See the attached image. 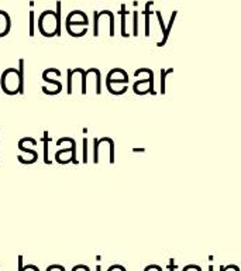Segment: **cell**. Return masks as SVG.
I'll use <instances>...</instances> for the list:
<instances>
[{"label": "cell", "mask_w": 241, "mask_h": 271, "mask_svg": "<svg viewBox=\"0 0 241 271\" xmlns=\"http://www.w3.org/2000/svg\"><path fill=\"white\" fill-rule=\"evenodd\" d=\"M57 12L52 10H45L43 15L38 19V30L44 37H54L59 36L61 33V3H57Z\"/></svg>", "instance_id": "1"}, {"label": "cell", "mask_w": 241, "mask_h": 271, "mask_svg": "<svg viewBox=\"0 0 241 271\" xmlns=\"http://www.w3.org/2000/svg\"><path fill=\"white\" fill-rule=\"evenodd\" d=\"M0 86L6 95H16V93L24 92V85L20 78V72L16 68H8L2 74Z\"/></svg>", "instance_id": "2"}, {"label": "cell", "mask_w": 241, "mask_h": 271, "mask_svg": "<svg viewBox=\"0 0 241 271\" xmlns=\"http://www.w3.org/2000/svg\"><path fill=\"white\" fill-rule=\"evenodd\" d=\"M88 17H86V15L84 13V12H81V10H73V12H71L69 15H68V17H66V31L68 30H71L73 26H76V27H79V26H84V27H86L88 26Z\"/></svg>", "instance_id": "3"}, {"label": "cell", "mask_w": 241, "mask_h": 271, "mask_svg": "<svg viewBox=\"0 0 241 271\" xmlns=\"http://www.w3.org/2000/svg\"><path fill=\"white\" fill-rule=\"evenodd\" d=\"M10 29H12L10 16H9L5 10H0V37L8 36Z\"/></svg>", "instance_id": "4"}, {"label": "cell", "mask_w": 241, "mask_h": 271, "mask_svg": "<svg viewBox=\"0 0 241 271\" xmlns=\"http://www.w3.org/2000/svg\"><path fill=\"white\" fill-rule=\"evenodd\" d=\"M19 149L24 153H27V157L26 160L23 161V164H33V163H36L37 160H38V154H37V151H34L33 149H29V147H26V144L23 143V140L19 142Z\"/></svg>", "instance_id": "5"}, {"label": "cell", "mask_w": 241, "mask_h": 271, "mask_svg": "<svg viewBox=\"0 0 241 271\" xmlns=\"http://www.w3.org/2000/svg\"><path fill=\"white\" fill-rule=\"evenodd\" d=\"M43 79L45 81V82H48V84H51V85H52L55 95H58V93L62 91V85H61V82H59V81H57V79H51L50 77L47 75V72L45 71L43 72Z\"/></svg>", "instance_id": "6"}, {"label": "cell", "mask_w": 241, "mask_h": 271, "mask_svg": "<svg viewBox=\"0 0 241 271\" xmlns=\"http://www.w3.org/2000/svg\"><path fill=\"white\" fill-rule=\"evenodd\" d=\"M68 93H72V70H68Z\"/></svg>", "instance_id": "7"}, {"label": "cell", "mask_w": 241, "mask_h": 271, "mask_svg": "<svg viewBox=\"0 0 241 271\" xmlns=\"http://www.w3.org/2000/svg\"><path fill=\"white\" fill-rule=\"evenodd\" d=\"M23 271H40V268L37 265H34V264H29V265H26L23 268Z\"/></svg>", "instance_id": "8"}, {"label": "cell", "mask_w": 241, "mask_h": 271, "mask_svg": "<svg viewBox=\"0 0 241 271\" xmlns=\"http://www.w3.org/2000/svg\"><path fill=\"white\" fill-rule=\"evenodd\" d=\"M30 20H31V24H30V36H34V27H33V23H34V17H33V12L30 15Z\"/></svg>", "instance_id": "9"}, {"label": "cell", "mask_w": 241, "mask_h": 271, "mask_svg": "<svg viewBox=\"0 0 241 271\" xmlns=\"http://www.w3.org/2000/svg\"><path fill=\"white\" fill-rule=\"evenodd\" d=\"M84 147H85V149H84V154H85V156H84V157H85L84 160L86 161V160H88V149H86V147H88V140H86V139L84 140Z\"/></svg>", "instance_id": "10"}, {"label": "cell", "mask_w": 241, "mask_h": 271, "mask_svg": "<svg viewBox=\"0 0 241 271\" xmlns=\"http://www.w3.org/2000/svg\"><path fill=\"white\" fill-rule=\"evenodd\" d=\"M61 271H65V268H64V267H61Z\"/></svg>", "instance_id": "11"}, {"label": "cell", "mask_w": 241, "mask_h": 271, "mask_svg": "<svg viewBox=\"0 0 241 271\" xmlns=\"http://www.w3.org/2000/svg\"><path fill=\"white\" fill-rule=\"evenodd\" d=\"M98 271H100V267H98Z\"/></svg>", "instance_id": "12"}]
</instances>
